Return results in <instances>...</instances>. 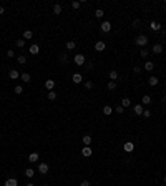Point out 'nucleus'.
Masks as SVG:
<instances>
[{
    "instance_id": "f704fd0d",
    "label": "nucleus",
    "mask_w": 166,
    "mask_h": 186,
    "mask_svg": "<svg viewBox=\"0 0 166 186\" xmlns=\"http://www.w3.org/2000/svg\"><path fill=\"white\" fill-rule=\"evenodd\" d=\"M15 93H17V95L23 93V86H22V85H17V86H15Z\"/></svg>"
},
{
    "instance_id": "473e14b6",
    "label": "nucleus",
    "mask_w": 166,
    "mask_h": 186,
    "mask_svg": "<svg viewBox=\"0 0 166 186\" xmlns=\"http://www.w3.org/2000/svg\"><path fill=\"white\" fill-rule=\"evenodd\" d=\"M105 15V12L101 8H98V10H95V17H96V18H101V17Z\"/></svg>"
},
{
    "instance_id": "7c9ffc66",
    "label": "nucleus",
    "mask_w": 166,
    "mask_h": 186,
    "mask_svg": "<svg viewBox=\"0 0 166 186\" xmlns=\"http://www.w3.org/2000/svg\"><path fill=\"white\" fill-rule=\"evenodd\" d=\"M148 55H150V52H148L146 48H141V50H140V57H143V58H148Z\"/></svg>"
},
{
    "instance_id": "393cba45",
    "label": "nucleus",
    "mask_w": 166,
    "mask_h": 186,
    "mask_svg": "<svg viewBox=\"0 0 166 186\" xmlns=\"http://www.w3.org/2000/svg\"><path fill=\"white\" fill-rule=\"evenodd\" d=\"M90 143H91V136L90 135H85L83 136V145L85 146H90Z\"/></svg>"
},
{
    "instance_id": "a18cd8bd",
    "label": "nucleus",
    "mask_w": 166,
    "mask_h": 186,
    "mask_svg": "<svg viewBox=\"0 0 166 186\" xmlns=\"http://www.w3.org/2000/svg\"><path fill=\"white\" fill-rule=\"evenodd\" d=\"M3 13H5V8H3V7H0V15H3Z\"/></svg>"
},
{
    "instance_id": "1a4fd4ad",
    "label": "nucleus",
    "mask_w": 166,
    "mask_h": 186,
    "mask_svg": "<svg viewBox=\"0 0 166 186\" xmlns=\"http://www.w3.org/2000/svg\"><path fill=\"white\" fill-rule=\"evenodd\" d=\"M3 186H18V181H17V178H8Z\"/></svg>"
},
{
    "instance_id": "7ed1b4c3",
    "label": "nucleus",
    "mask_w": 166,
    "mask_h": 186,
    "mask_svg": "<svg viewBox=\"0 0 166 186\" xmlns=\"http://www.w3.org/2000/svg\"><path fill=\"white\" fill-rule=\"evenodd\" d=\"M105 48H106V43H105L103 40H98L96 43H95V50L96 52H103Z\"/></svg>"
},
{
    "instance_id": "f3484780",
    "label": "nucleus",
    "mask_w": 166,
    "mask_h": 186,
    "mask_svg": "<svg viewBox=\"0 0 166 186\" xmlns=\"http://www.w3.org/2000/svg\"><path fill=\"white\" fill-rule=\"evenodd\" d=\"M65 47H66V50H75L76 43H75V42H73V40H68V42H66V43H65Z\"/></svg>"
},
{
    "instance_id": "ddd939ff",
    "label": "nucleus",
    "mask_w": 166,
    "mask_h": 186,
    "mask_svg": "<svg viewBox=\"0 0 166 186\" xmlns=\"http://www.w3.org/2000/svg\"><path fill=\"white\" fill-rule=\"evenodd\" d=\"M143 68H144V70H146V72H153V70H154V63H153V62H150V60H148L146 63H144V66H143Z\"/></svg>"
},
{
    "instance_id": "a878e982",
    "label": "nucleus",
    "mask_w": 166,
    "mask_h": 186,
    "mask_svg": "<svg viewBox=\"0 0 166 186\" xmlns=\"http://www.w3.org/2000/svg\"><path fill=\"white\" fill-rule=\"evenodd\" d=\"M47 98H48V100H56V92H55V90L48 92V93H47Z\"/></svg>"
},
{
    "instance_id": "a211bd4d",
    "label": "nucleus",
    "mask_w": 166,
    "mask_h": 186,
    "mask_svg": "<svg viewBox=\"0 0 166 186\" xmlns=\"http://www.w3.org/2000/svg\"><path fill=\"white\" fill-rule=\"evenodd\" d=\"M151 103V96L150 95H143V98H141V105H150Z\"/></svg>"
},
{
    "instance_id": "b1692460",
    "label": "nucleus",
    "mask_w": 166,
    "mask_h": 186,
    "mask_svg": "<svg viewBox=\"0 0 166 186\" xmlns=\"http://www.w3.org/2000/svg\"><path fill=\"white\" fill-rule=\"evenodd\" d=\"M25 176H27V178H30V180H32V178L35 176V171L32 170V168H27V170H25Z\"/></svg>"
},
{
    "instance_id": "2f4dec72",
    "label": "nucleus",
    "mask_w": 166,
    "mask_h": 186,
    "mask_svg": "<svg viewBox=\"0 0 166 186\" xmlns=\"http://www.w3.org/2000/svg\"><path fill=\"white\" fill-rule=\"evenodd\" d=\"M17 62H18L20 65H23V63L27 62V57H25V55H18V57H17Z\"/></svg>"
},
{
    "instance_id": "37998d69",
    "label": "nucleus",
    "mask_w": 166,
    "mask_h": 186,
    "mask_svg": "<svg viewBox=\"0 0 166 186\" xmlns=\"http://www.w3.org/2000/svg\"><path fill=\"white\" fill-rule=\"evenodd\" d=\"M133 72H135L136 75H140V73H141V68H140V66H135V68H133Z\"/></svg>"
},
{
    "instance_id": "6e6552de",
    "label": "nucleus",
    "mask_w": 166,
    "mask_h": 186,
    "mask_svg": "<svg viewBox=\"0 0 166 186\" xmlns=\"http://www.w3.org/2000/svg\"><path fill=\"white\" fill-rule=\"evenodd\" d=\"M38 171H40L42 174H47L48 173V164L47 163H40L38 164Z\"/></svg>"
},
{
    "instance_id": "4468645a",
    "label": "nucleus",
    "mask_w": 166,
    "mask_h": 186,
    "mask_svg": "<svg viewBox=\"0 0 166 186\" xmlns=\"http://www.w3.org/2000/svg\"><path fill=\"white\" fill-rule=\"evenodd\" d=\"M133 111H135L136 115H143V111H144L143 105H135V106H133Z\"/></svg>"
},
{
    "instance_id": "4c0bfd02",
    "label": "nucleus",
    "mask_w": 166,
    "mask_h": 186,
    "mask_svg": "<svg viewBox=\"0 0 166 186\" xmlns=\"http://www.w3.org/2000/svg\"><path fill=\"white\" fill-rule=\"evenodd\" d=\"M7 57H8V58H13V57H15V52H13V50H7Z\"/></svg>"
},
{
    "instance_id": "f257e3e1",
    "label": "nucleus",
    "mask_w": 166,
    "mask_h": 186,
    "mask_svg": "<svg viewBox=\"0 0 166 186\" xmlns=\"http://www.w3.org/2000/svg\"><path fill=\"white\" fill-rule=\"evenodd\" d=\"M136 45H138V47H146L148 45V37L146 35H138V37H136Z\"/></svg>"
},
{
    "instance_id": "423d86ee",
    "label": "nucleus",
    "mask_w": 166,
    "mask_h": 186,
    "mask_svg": "<svg viewBox=\"0 0 166 186\" xmlns=\"http://www.w3.org/2000/svg\"><path fill=\"white\" fill-rule=\"evenodd\" d=\"M123 150H125V151H126V153H131V151H133V150H135V145H133V143H131V141H126V143H125V145H123Z\"/></svg>"
},
{
    "instance_id": "c03bdc74",
    "label": "nucleus",
    "mask_w": 166,
    "mask_h": 186,
    "mask_svg": "<svg viewBox=\"0 0 166 186\" xmlns=\"http://www.w3.org/2000/svg\"><path fill=\"white\" fill-rule=\"evenodd\" d=\"M140 25H141V22H140V20H135V22H133V27H136V28H138Z\"/></svg>"
},
{
    "instance_id": "bb28decb",
    "label": "nucleus",
    "mask_w": 166,
    "mask_h": 186,
    "mask_svg": "<svg viewBox=\"0 0 166 186\" xmlns=\"http://www.w3.org/2000/svg\"><path fill=\"white\" fill-rule=\"evenodd\" d=\"M148 83H150L151 86H156V85H158V78H156V76H150V80H148Z\"/></svg>"
},
{
    "instance_id": "412c9836",
    "label": "nucleus",
    "mask_w": 166,
    "mask_h": 186,
    "mask_svg": "<svg viewBox=\"0 0 166 186\" xmlns=\"http://www.w3.org/2000/svg\"><path fill=\"white\" fill-rule=\"evenodd\" d=\"M38 52H40V47H38V45H32L30 47V53L32 55H38Z\"/></svg>"
},
{
    "instance_id": "20e7f679",
    "label": "nucleus",
    "mask_w": 166,
    "mask_h": 186,
    "mask_svg": "<svg viewBox=\"0 0 166 186\" xmlns=\"http://www.w3.org/2000/svg\"><path fill=\"white\" fill-rule=\"evenodd\" d=\"M100 28H101V32H105V33H108V32L111 30V23L105 20V22H103V23H101V25H100Z\"/></svg>"
},
{
    "instance_id": "dca6fc26",
    "label": "nucleus",
    "mask_w": 166,
    "mask_h": 186,
    "mask_svg": "<svg viewBox=\"0 0 166 186\" xmlns=\"http://www.w3.org/2000/svg\"><path fill=\"white\" fill-rule=\"evenodd\" d=\"M150 27H151V30H153V32H160V30H161V25H160L158 22H151Z\"/></svg>"
},
{
    "instance_id": "09e8293b",
    "label": "nucleus",
    "mask_w": 166,
    "mask_h": 186,
    "mask_svg": "<svg viewBox=\"0 0 166 186\" xmlns=\"http://www.w3.org/2000/svg\"><path fill=\"white\" fill-rule=\"evenodd\" d=\"M163 181H164V184H166V176H164V178H163Z\"/></svg>"
},
{
    "instance_id": "c756f323",
    "label": "nucleus",
    "mask_w": 166,
    "mask_h": 186,
    "mask_svg": "<svg viewBox=\"0 0 166 186\" xmlns=\"http://www.w3.org/2000/svg\"><path fill=\"white\" fill-rule=\"evenodd\" d=\"M106 86H108V90H110V92H113V90H116V82H111V80H110Z\"/></svg>"
},
{
    "instance_id": "f8f14e48",
    "label": "nucleus",
    "mask_w": 166,
    "mask_h": 186,
    "mask_svg": "<svg viewBox=\"0 0 166 186\" xmlns=\"http://www.w3.org/2000/svg\"><path fill=\"white\" fill-rule=\"evenodd\" d=\"M91 153H93V151H91V148H90V146H83V148H82V155L83 156H91Z\"/></svg>"
},
{
    "instance_id": "79ce46f5",
    "label": "nucleus",
    "mask_w": 166,
    "mask_h": 186,
    "mask_svg": "<svg viewBox=\"0 0 166 186\" xmlns=\"http://www.w3.org/2000/svg\"><path fill=\"white\" fill-rule=\"evenodd\" d=\"M80 186H90V181H88V180H83L82 183H80Z\"/></svg>"
},
{
    "instance_id": "6ab92c4d",
    "label": "nucleus",
    "mask_w": 166,
    "mask_h": 186,
    "mask_svg": "<svg viewBox=\"0 0 166 186\" xmlns=\"http://www.w3.org/2000/svg\"><path fill=\"white\" fill-rule=\"evenodd\" d=\"M108 76H110V80H111V82H115V80H118V72H115V70H110Z\"/></svg>"
},
{
    "instance_id": "8fccbe9b",
    "label": "nucleus",
    "mask_w": 166,
    "mask_h": 186,
    "mask_svg": "<svg viewBox=\"0 0 166 186\" xmlns=\"http://www.w3.org/2000/svg\"><path fill=\"white\" fill-rule=\"evenodd\" d=\"M43 186H48V184H43Z\"/></svg>"
},
{
    "instance_id": "2eb2a0df",
    "label": "nucleus",
    "mask_w": 166,
    "mask_h": 186,
    "mask_svg": "<svg viewBox=\"0 0 166 186\" xmlns=\"http://www.w3.org/2000/svg\"><path fill=\"white\" fill-rule=\"evenodd\" d=\"M28 161H30V163H37L38 161V153H30V155H28Z\"/></svg>"
},
{
    "instance_id": "58836bf2",
    "label": "nucleus",
    "mask_w": 166,
    "mask_h": 186,
    "mask_svg": "<svg viewBox=\"0 0 166 186\" xmlns=\"http://www.w3.org/2000/svg\"><path fill=\"white\" fill-rule=\"evenodd\" d=\"M115 111H116V113H120V115H121L123 111H125V108H123V106H116V108H115Z\"/></svg>"
},
{
    "instance_id": "49530a36",
    "label": "nucleus",
    "mask_w": 166,
    "mask_h": 186,
    "mask_svg": "<svg viewBox=\"0 0 166 186\" xmlns=\"http://www.w3.org/2000/svg\"><path fill=\"white\" fill-rule=\"evenodd\" d=\"M25 186H33V183H30V181H28V183H27Z\"/></svg>"
},
{
    "instance_id": "5701e85b",
    "label": "nucleus",
    "mask_w": 166,
    "mask_h": 186,
    "mask_svg": "<svg viewBox=\"0 0 166 186\" xmlns=\"http://www.w3.org/2000/svg\"><path fill=\"white\" fill-rule=\"evenodd\" d=\"M53 13L55 15H60V13H62V5H60V3H55L53 5Z\"/></svg>"
},
{
    "instance_id": "4be33fe9",
    "label": "nucleus",
    "mask_w": 166,
    "mask_h": 186,
    "mask_svg": "<svg viewBox=\"0 0 166 186\" xmlns=\"http://www.w3.org/2000/svg\"><path fill=\"white\" fill-rule=\"evenodd\" d=\"M20 78H22V82H25V83H30V73H22L20 75Z\"/></svg>"
},
{
    "instance_id": "c9c22d12",
    "label": "nucleus",
    "mask_w": 166,
    "mask_h": 186,
    "mask_svg": "<svg viewBox=\"0 0 166 186\" xmlns=\"http://www.w3.org/2000/svg\"><path fill=\"white\" fill-rule=\"evenodd\" d=\"M85 86H86L88 90H91V88H93V86H95V83H93V82H90V80H88V82H85Z\"/></svg>"
},
{
    "instance_id": "aec40b11",
    "label": "nucleus",
    "mask_w": 166,
    "mask_h": 186,
    "mask_svg": "<svg viewBox=\"0 0 166 186\" xmlns=\"http://www.w3.org/2000/svg\"><path fill=\"white\" fill-rule=\"evenodd\" d=\"M32 37H33V32L32 30H25L23 32V40H30Z\"/></svg>"
},
{
    "instance_id": "9b49d317",
    "label": "nucleus",
    "mask_w": 166,
    "mask_h": 186,
    "mask_svg": "<svg viewBox=\"0 0 166 186\" xmlns=\"http://www.w3.org/2000/svg\"><path fill=\"white\" fill-rule=\"evenodd\" d=\"M8 76H10L12 80H18V78H20V73L17 72L15 68H13V70H10V72H8Z\"/></svg>"
},
{
    "instance_id": "f03ea898",
    "label": "nucleus",
    "mask_w": 166,
    "mask_h": 186,
    "mask_svg": "<svg viewBox=\"0 0 166 186\" xmlns=\"http://www.w3.org/2000/svg\"><path fill=\"white\" fill-rule=\"evenodd\" d=\"M73 62H75V65L82 66L83 63L86 62V58H85V55H83V53H76V55H75V58H73Z\"/></svg>"
},
{
    "instance_id": "39448f33",
    "label": "nucleus",
    "mask_w": 166,
    "mask_h": 186,
    "mask_svg": "<svg viewBox=\"0 0 166 186\" xmlns=\"http://www.w3.org/2000/svg\"><path fill=\"white\" fill-rule=\"evenodd\" d=\"M72 82H73V83H76V85H78V83H82V82H83V76H82V73H73V76H72Z\"/></svg>"
},
{
    "instance_id": "ea45409f",
    "label": "nucleus",
    "mask_w": 166,
    "mask_h": 186,
    "mask_svg": "<svg viewBox=\"0 0 166 186\" xmlns=\"http://www.w3.org/2000/svg\"><path fill=\"white\" fill-rule=\"evenodd\" d=\"M80 5H82V2H73V3H72V7H73L75 10H76V8H80Z\"/></svg>"
},
{
    "instance_id": "9d476101",
    "label": "nucleus",
    "mask_w": 166,
    "mask_h": 186,
    "mask_svg": "<svg viewBox=\"0 0 166 186\" xmlns=\"http://www.w3.org/2000/svg\"><path fill=\"white\" fill-rule=\"evenodd\" d=\"M45 88H47L48 92H52V90L55 88V80H47V82H45Z\"/></svg>"
},
{
    "instance_id": "e433bc0d",
    "label": "nucleus",
    "mask_w": 166,
    "mask_h": 186,
    "mask_svg": "<svg viewBox=\"0 0 166 186\" xmlns=\"http://www.w3.org/2000/svg\"><path fill=\"white\" fill-rule=\"evenodd\" d=\"M17 47L23 48V47H25V40H17Z\"/></svg>"
},
{
    "instance_id": "c85d7f7f",
    "label": "nucleus",
    "mask_w": 166,
    "mask_h": 186,
    "mask_svg": "<svg viewBox=\"0 0 166 186\" xmlns=\"http://www.w3.org/2000/svg\"><path fill=\"white\" fill-rule=\"evenodd\" d=\"M130 105H131V100H130V98H123L121 106H123V108H126V106H130Z\"/></svg>"
},
{
    "instance_id": "de8ad7c7",
    "label": "nucleus",
    "mask_w": 166,
    "mask_h": 186,
    "mask_svg": "<svg viewBox=\"0 0 166 186\" xmlns=\"http://www.w3.org/2000/svg\"><path fill=\"white\" fill-rule=\"evenodd\" d=\"M163 103H166V93H164V96H163Z\"/></svg>"
},
{
    "instance_id": "0eeeda50",
    "label": "nucleus",
    "mask_w": 166,
    "mask_h": 186,
    "mask_svg": "<svg viewBox=\"0 0 166 186\" xmlns=\"http://www.w3.org/2000/svg\"><path fill=\"white\" fill-rule=\"evenodd\" d=\"M153 53H156V55H160V53H163V45L161 43H156V45H153Z\"/></svg>"
},
{
    "instance_id": "72a5a7b5",
    "label": "nucleus",
    "mask_w": 166,
    "mask_h": 186,
    "mask_svg": "<svg viewBox=\"0 0 166 186\" xmlns=\"http://www.w3.org/2000/svg\"><path fill=\"white\" fill-rule=\"evenodd\" d=\"M60 62H62V63H66V62H68V55H66V53H62V55H60Z\"/></svg>"
},
{
    "instance_id": "cd10ccee",
    "label": "nucleus",
    "mask_w": 166,
    "mask_h": 186,
    "mask_svg": "<svg viewBox=\"0 0 166 186\" xmlns=\"http://www.w3.org/2000/svg\"><path fill=\"white\" fill-rule=\"evenodd\" d=\"M103 113L108 116V115H111V113H113V108L110 106V105H108V106H103Z\"/></svg>"
},
{
    "instance_id": "a19ab883",
    "label": "nucleus",
    "mask_w": 166,
    "mask_h": 186,
    "mask_svg": "<svg viewBox=\"0 0 166 186\" xmlns=\"http://www.w3.org/2000/svg\"><path fill=\"white\" fill-rule=\"evenodd\" d=\"M143 116H144V118H150V116H151V111H150V110H144V111H143Z\"/></svg>"
}]
</instances>
